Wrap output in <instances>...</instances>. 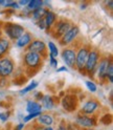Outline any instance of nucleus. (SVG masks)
I'll use <instances>...</instances> for the list:
<instances>
[{
  "label": "nucleus",
  "mask_w": 113,
  "mask_h": 130,
  "mask_svg": "<svg viewBox=\"0 0 113 130\" xmlns=\"http://www.w3.org/2000/svg\"><path fill=\"white\" fill-rule=\"evenodd\" d=\"M41 102H42L41 106L44 107L47 110H50V109H52L54 107V100H53V98L51 95H49V94L43 95V98L41 99Z\"/></svg>",
  "instance_id": "obj_18"
},
{
  "label": "nucleus",
  "mask_w": 113,
  "mask_h": 130,
  "mask_svg": "<svg viewBox=\"0 0 113 130\" xmlns=\"http://www.w3.org/2000/svg\"><path fill=\"white\" fill-rule=\"evenodd\" d=\"M85 130H93L92 128H88V129H85Z\"/></svg>",
  "instance_id": "obj_40"
},
{
  "label": "nucleus",
  "mask_w": 113,
  "mask_h": 130,
  "mask_svg": "<svg viewBox=\"0 0 113 130\" xmlns=\"http://www.w3.org/2000/svg\"><path fill=\"white\" fill-rule=\"evenodd\" d=\"M62 107L67 112H74L78 109L79 100L73 94H66L61 101Z\"/></svg>",
  "instance_id": "obj_5"
},
{
  "label": "nucleus",
  "mask_w": 113,
  "mask_h": 130,
  "mask_svg": "<svg viewBox=\"0 0 113 130\" xmlns=\"http://www.w3.org/2000/svg\"><path fill=\"white\" fill-rule=\"evenodd\" d=\"M89 52H90L89 48L84 46V47H81L78 52V54L76 55V66L80 72H84V67H85V64H86L87 57H88Z\"/></svg>",
  "instance_id": "obj_7"
},
{
  "label": "nucleus",
  "mask_w": 113,
  "mask_h": 130,
  "mask_svg": "<svg viewBox=\"0 0 113 130\" xmlns=\"http://www.w3.org/2000/svg\"><path fill=\"white\" fill-rule=\"evenodd\" d=\"M28 2H29V0H20L19 4H20V5H24V6H27Z\"/></svg>",
  "instance_id": "obj_33"
},
{
  "label": "nucleus",
  "mask_w": 113,
  "mask_h": 130,
  "mask_svg": "<svg viewBox=\"0 0 113 130\" xmlns=\"http://www.w3.org/2000/svg\"><path fill=\"white\" fill-rule=\"evenodd\" d=\"M27 51L28 52H33L36 54H39L42 58H46L47 57V51H46V45L42 40H33L27 46Z\"/></svg>",
  "instance_id": "obj_6"
},
{
  "label": "nucleus",
  "mask_w": 113,
  "mask_h": 130,
  "mask_svg": "<svg viewBox=\"0 0 113 130\" xmlns=\"http://www.w3.org/2000/svg\"><path fill=\"white\" fill-rule=\"evenodd\" d=\"M38 86V82L37 81H33L29 85H27L24 89H22V90H20V94L21 95H24V94H26L27 92H29V91H31L33 89H35L36 87Z\"/></svg>",
  "instance_id": "obj_22"
},
{
  "label": "nucleus",
  "mask_w": 113,
  "mask_h": 130,
  "mask_svg": "<svg viewBox=\"0 0 113 130\" xmlns=\"http://www.w3.org/2000/svg\"><path fill=\"white\" fill-rule=\"evenodd\" d=\"M48 50H49V55L52 56L53 58H55V57L59 55L58 47L55 46V44L53 42H49V43H48Z\"/></svg>",
  "instance_id": "obj_23"
},
{
  "label": "nucleus",
  "mask_w": 113,
  "mask_h": 130,
  "mask_svg": "<svg viewBox=\"0 0 113 130\" xmlns=\"http://www.w3.org/2000/svg\"><path fill=\"white\" fill-rule=\"evenodd\" d=\"M5 3H6L5 0H0V4L1 5H5Z\"/></svg>",
  "instance_id": "obj_36"
},
{
  "label": "nucleus",
  "mask_w": 113,
  "mask_h": 130,
  "mask_svg": "<svg viewBox=\"0 0 113 130\" xmlns=\"http://www.w3.org/2000/svg\"><path fill=\"white\" fill-rule=\"evenodd\" d=\"M86 86H87V88L89 89V90L91 91V92H95L96 91V89H98V87H96V85L92 82V81H86Z\"/></svg>",
  "instance_id": "obj_26"
},
{
  "label": "nucleus",
  "mask_w": 113,
  "mask_h": 130,
  "mask_svg": "<svg viewBox=\"0 0 113 130\" xmlns=\"http://www.w3.org/2000/svg\"><path fill=\"white\" fill-rule=\"evenodd\" d=\"M42 57L39 54L33 53V52H27L24 56V63L30 69H37L40 67L42 64Z\"/></svg>",
  "instance_id": "obj_3"
},
{
  "label": "nucleus",
  "mask_w": 113,
  "mask_h": 130,
  "mask_svg": "<svg viewBox=\"0 0 113 130\" xmlns=\"http://www.w3.org/2000/svg\"><path fill=\"white\" fill-rule=\"evenodd\" d=\"M23 127H24V125H23V124H19V125L17 126V128H15V130H22V129H23Z\"/></svg>",
  "instance_id": "obj_35"
},
{
  "label": "nucleus",
  "mask_w": 113,
  "mask_h": 130,
  "mask_svg": "<svg viewBox=\"0 0 113 130\" xmlns=\"http://www.w3.org/2000/svg\"><path fill=\"white\" fill-rule=\"evenodd\" d=\"M14 62L10 58L0 59V77L6 78L13 74L14 71Z\"/></svg>",
  "instance_id": "obj_8"
},
{
  "label": "nucleus",
  "mask_w": 113,
  "mask_h": 130,
  "mask_svg": "<svg viewBox=\"0 0 113 130\" xmlns=\"http://www.w3.org/2000/svg\"><path fill=\"white\" fill-rule=\"evenodd\" d=\"M26 81H27V79L24 78V76H18V77H16L14 79L13 83H14V85L20 86V85H23L24 83H26Z\"/></svg>",
  "instance_id": "obj_24"
},
{
  "label": "nucleus",
  "mask_w": 113,
  "mask_h": 130,
  "mask_svg": "<svg viewBox=\"0 0 113 130\" xmlns=\"http://www.w3.org/2000/svg\"><path fill=\"white\" fill-rule=\"evenodd\" d=\"M56 71L58 72H60V71H68V68H66L65 66H63V67H61L59 69H56Z\"/></svg>",
  "instance_id": "obj_34"
},
{
  "label": "nucleus",
  "mask_w": 113,
  "mask_h": 130,
  "mask_svg": "<svg viewBox=\"0 0 113 130\" xmlns=\"http://www.w3.org/2000/svg\"><path fill=\"white\" fill-rule=\"evenodd\" d=\"M46 13H47L46 9H44V7H39V9H36L35 11L31 12V17H33L34 20H36L38 22L45 17Z\"/></svg>",
  "instance_id": "obj_20"
},
{
  "label": "nucleus",
  "mask_w": 113,
  "mask_h": 130,
  "mask_svg": "<svg viewBox=\"0 0 113 130\" xmlns=\"http://www.w3.org/2000/svg\"><path fill=\"white\" fill-rule=\"evenodd\" d=\"M112 61L108 58H102L100 61V64H98L96 69L98 70V77L99 80H105L107 79V72H108V67Z\"/></svg>",
  "instance_id": "obj_11"
},
{
  "label": "nucleus",
  "mask_w": 113,
  "mask_h": 130,
  "mask_svg": "<svg viewBox=\"0 0 113 130\" xmlns=\"http://www.w3.org/2000/svg\"><path fill=\"white\" fill-rule=\"evenodd\" d=\"M58 130H67V125H66V123H65V121H62L61 123L59 124Z\"/></svg>",
  "instance_id": "obj_31"
},
{
  "label": "nucleus",
  "mask_w": 113,
  "mask_h": 130,
  "mask_svg": "<svg viewBox=\"0 0 113 130\" xmlns=\"http://www.w3.org/2000/svg\"><path fill=\"white\" fill-rule=\"evenodd\" d=\"M33 41V38H31V35L29 32H25L17 40V46L18 47H27L28 44Z\"/></svg>",
  "instance_id": "obj_15"
},
{
  "label": "nucleus",
  "mask_w": 113,
  "mask_h": 130,
  "mask_svg": "<svg viewBox=\"0 0 113 130\" xmlns=\"http://www.w3.org/2000/svg\"><path fill=\"white\" fill-rule=\"evenodd\" d=\"M54 26H51L50 28L52 29V35L54 38L56 39H60L63 35H65L66 32L72 27L70 25V23L68 21H65V20H60L58 22H54L53 23Z\"/></svg>",
  "instance_id": "obj_4"
},
{
  "label": "nucleus",
  "mask_w": 113,
  "mask_h": 130,
  "mask_svg": "<svg viewBox=\"0 0 113 130\" xmlns=\"http://www.w3.org/2000/svg\"><path fill=\"white\" fill-rule=\"evenodd\" d=\"M109 79V82L112 83L113 82V64L112 62L110 63L109 67H108V72H107V80Z\"/></svg>",
  "instance_id": "obj_25"
},
{
  "label": "nucleus",
  "mask_w": 113,
  "mask_h": 130,
  "mask_svg": "<svg viewBox=\"0 0 113 130\" xmlns=\"http://www.w3.org/2000/svg\"><path fill=\"white\" fill-rule=\"evenodd\" d=\"M42 5H43V1H40V0H29V2L27 4V10L29 12H33L36 9L42 7Z\"/></svg>",
  "instance_id": "obj_21"
},
{
  "label": "nucleus",
  "mask_w": 113,
  "mask_h": 130,
  "mask_svg": "<svg viewBox=\"0 0 113 130\" xmlns=\"http://www.w3.org/2000/svg\"><path fill=\"white\" fill-rule=\"evenodd\" d=\"M38 123L40 125H45L47 127H49L53 124V117L49 113H41L38 117Z\"/></svg>",
  "instance_id": "obj_14"
},
{
  "label": "nucleus",
  "mask_w": 113,
  "mask_h": 130,
  "mask_svg": "<svg viewBox=\"0 0 113 130\" xmlns=\"http://www.w3.org/2000/svg\"><path fill=\"white\" fill-rule=\"evenodd\" d=\"M41 113H29L28 116H26V117H24L23 118V122L25 123V122H28L29 120H31V119H34V118H38Z\"/></svg>",
  "instance_id": "obj_27"
},
{
  "label": "nucleus",
  "mask_w": 113,
  "mask_h": 130,
  "mask_svg": "<svg viewBox=\"0 0 113 130\" xmlns=\"http://www.w3.org/2000/svg\"><path fill=\"white\" fill-rule=\"evenodd\" d=\"M2 25H3V23H2V22H0V29H1V27H2Z\"/></svg>",
  "instance_id": "obj_38"
},
{
  "label": "nucleus",
  "mask_w": 113,
  "mask_h": 130,
  "mask_svg": "<svg viewBox=\"0 0 113 130\" xmlns=\"http://www.w3.org/2000/svg\"><path fill=\"white\" fill-rule=\"evenodd\" d=\"M44 130H53V128H52L51 126H49V127H45Z\"/></svg>",
  "instance_id": "obj_37"
},
{
  "label": "nucleus",
  "mask_w": 113,
  "mask_h": 130,
  "mask_svg": "<svg viewBox=\"0 0 113 130\" xmlns=\"http://www.w3.org/2000/svg\"><path fill=\"white\" fill-rule=\"evenodd\" d=\"M10 45H11L10 40L7 38H5V37L0 38V59H2L3 56L10 50Z\"/></svg>",
  "instance_id": "obj_17"
},
{
  "label": "nucleus",
  "mask_w": 113,
  "mask_h": 130,
  "mask_svg": "<svg viewBox=\"0 0 113 130\" xmlns=\"http://www.w3.org/2000/svg\"><path fill=\"white\" fill-rule=\"evenodd\" d=\"M49 64H50V66L55 68L56 66H58V60H55V58H53L52 56L49 55Z\"/></svg>",
  "instance_id": "obj_28"
},
{
  "label": "nucleus",
  "mask_w": 113,
  "mask_h": 130,
  "mask_svg": "<svg viewBox=\"0 0 113 130\" xmlns=\"http://www.w3.org/2000/svg\"><path fill=\"white\" fill-rule=\"evenodd\" d=\"M9 117H10V112H0V120L2 122H6L9 120Z\"/></svg>",
  "instance_id": "obj_29"
},
{
  "label": "nucleus",
  "mask_w": 113,
  "mask_h": 130,
  "mask_svg": "<svg viewBox=\"0 0 113 130\" xmlns=\"http://www.w3.org/2000/svg\"><path fill=\"white\" fill-rule=\"evenodd\" d=\"M55 19H56V16L54 13H52L51 11H47L45 17L43 18L44 22H45V25H46V28H50L53 23L55 22Z\"/></svg>",
  "instance_id": "obj_19"
},
{
  "label": "nucleus",
  "mask_w": 113,
  "mask_h": 130,
  "mask_svg": "<svg viewBox=\"0 0 113 130\" xmlns=\"http://www.w3.org/2000/svg\"><path fill=\"white\" fill-rule=\"evenodd\" d=\"M77 124L80 127H84L86 129L88 128H91L95 125V119L93 117H88V116H84L82 113L78 115L77 119H76Z\"/></svg>",
  "instance_id": "obj_12"
},
{
  "label": "nucleus",
  "mask_w": 113,
  "mask_h": 130,
  "mask_svg": "<svg viewBox=\"0 0 113 130\" xmlns=\"http://www.w3.org/2000/svg\"><path fill=\"white\" fill-rule=\"evenodd\" d=\"M99 106H100V104L96 100H89L84 104V106L82 107V109H81V113L84 116L93 115Z\"/></svg>",
  "instance_id": "obj_13"
},
{
  "label": "nucleus",
  "mask_w": 113,
  "mask_h": 130,
  "mask_svg": "<svg viewBox=\"0 0 113 130\" xmlns=\"http://www.w3.org/2000/svg\"><path fill=\"white\" fill-rule=\"evenodd\" d=\"M99 60H100V53L98 51L94 50V51L89 52L85 67H84V72L92 75L96 69V66H98V64H99Z\"/></svg>",
  "instance_id": "obj_2"
},
{
  "label": "nucleus",
  "mask_w": 113,
  "mask_h": 130,
  "mask_svg": "<svg viewBox=\"0 0 113 130\" xmlns=\"http://www.w3.org/2000/svg\"><path fill=\"white\" fill-rule=\"evenodd\" d=\"M79 31H80V29H79V27L78 26H72L65 35H63L59 40H60V44L61 45H68V44H70L73 40L77 38V36L79 35Z\"/></svg>",
  "instance_id": "obj_10"
},
{
  "label": "nucleus",
  "mask_w": 113,
  "mask_h": 130,
  "mask_svg": "<svg viewBox=\"0 0 113 130\" xmlns=\"http://www.w3.org/2000/svg\"><path fill=\"white\" fill-rule=\"evenodd\" d=\"M76 51L72 48H64L62 52V59L66 63V65L70 68L76 66Z\"/></svg>",
  "instance_id": "obj_9"
},
{
  "label": "nucleus",
  "mask_w": 113,
  "mask_h": 130,
  "mask_svg": "<svg viewBox=\"0 0 113 130\" xmlns=\"http://www.w3.org/2000/svg\"><path fill=\"white\" fill-rule=\"evenodd\" d=\"M9 84V81H7L6 78H1L0 77V87H4Z\"/></svg>",
  "instance_id": "obj_30"
},
{
  "label": "nucleus",
  "mask_w": 113,
  "mask_h": 130,
  "mask_svg": "<svg viewBox=\"0 0 113 130\" xmlns=\"http://www.w3.org/2000/svg\"><path fill=\"white\" fill-rule=\"evenodd\" d=\"M2 29L9 40H18L24 34V27L16 23H4Z\"/></svg>",
  "instance_id": "obj_1"
},
{
  "label": "nucleus",
  "mask_w": 113,
  "mask_h": 130,
  "mask_svg": "<svg viewBox=\"0 0 113 130\" xmlns=\"http://www.w3.org/2000/svg\"><path fill=\"white\" fill-rule=\"evenodd\" d=\"M26 111L28 113H41L42 106H41V104H39L35 101H27Z\"/></svg>",
  "instance_id": "obj_16"
},
{
  "label": "nucleus",
  "mask_w": 113,
  "mask_h": 130,
  "mask_svg": "<svg viewBox=\"0 0 113 130\" xmlns=\"http://www.w3.org/2000/svg\"><path fill=\"white\" fill-rule=\"evenodd\" d=\"M35 98H36L37 100H40V101H41V99L43 98L42 92H36V93H35Z\"/></svg>",
  "instance_id": "obj_32"
},
{
  "label": "nucleus",
  "mask_w": 113,
  "mask_h": 130,
  "mask_svg": "<svg viewBox=\"0 0 113 130\" xmlns=\"http://www.w3.org/2000/svg\"><path fill=\"white\" fill-rule=\"evenodd\" d=\"M1 34H2V31H1V29H0V38L2 37V36H1Z\"/></svg>",
  "instance_id": "obj_39"
}]
</instances>
